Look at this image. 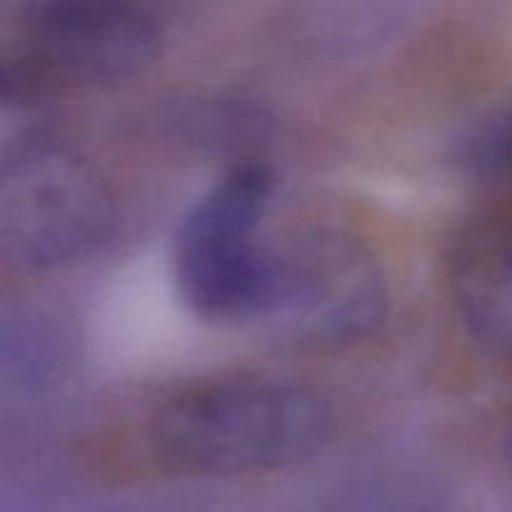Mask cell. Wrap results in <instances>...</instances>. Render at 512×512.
I'll use <instances>...</instances> for the list:
<instances>
[{
  "mask_svg": "<svg viewBox=\"0 0 512 512\" xmlns=\"http://www.w3.org/2000/svg\"><path fill=\"white\" fill-rule=\"evenodd\" d=\"M273 195L268 165L243 160L185 213L175 238V278L200 318L228 323L283 315L288 258L265 230Z\"/></svg>",
  "mask_w": 512,
  "mask_h": 512,
  "instance_id": "obj_2",
  "label": "cell"
},
{
  "mask_svg": "<svg viewBox=\"0 0 512 512\" xmlns=\"http://www.w3.org/2000/svg\"><path fill=\"white\" fill-rule=\"evenodd\" d=\"M453 160L475 180L512 193V98L465 125L453 145Z\"/></svg>",
  "mask_w": 512,
  "mask_h": 512,
  "instance_id": "obj_7",
  "label": "cell"
},
{
  "mask_svg": "<svg viewBox=\"0 0 512 512\" xmlns=\"http://www.w3.org/2000/svg\"><path fill=\"white\" fill-rule=\"evenodd\" d=\"M445 280L468 343L498 363H512V193L460 225Z\"/></svg>",
  "mask_w": 512,
  "mask_h": 512,
  "instance_id": "obj_6",
  "label": "cell"
},
{
  "mask_svg": "<svg viewBox=\"0 0 512 512\" xmlns=\"http://www.w3.org/2000/svg\"><path fill=\"white\" fill-rule=\"evenodd\" d=\"M333 430V405L313 385L228 375L163 400L145 423V448L163 473L238 478L313 458Z\"/></svg>",
  "mask_w": 512,
  "mask_h": 512,
  "instance_id": "obj_1",
  "label": "cell"
},
{
  "mask_svg": "<svg viewBox=\"0 0 512 512\" xmlns=\"http://www.w3.org/2000/svg\"><path fill=\"white\" fill-rule=\"evenodd\" d=\"M163 28L148 8L118 0H53L20 15L3 53V98L133 78L155 60Z\"/></svg>",
  "mask_w": 512,
  "mask_h": 512,
  "instance_id": "obj_4",
  "label": "cell"
},
{
  "mask_svg": "<svg viewBox=\"0 0 512 512\" xmlns=\"http://www.w3.org/2000/svg\"><path fill=\"white\" fill-rule=\"evenodd\" d=\"M323 512H443L428 493L410 485H378L348 495Z\"/></svg>",
  "mask_w": 512,
  "mask_h": 512,
  "instance_id": "obj_8",
  "label": "cell"
},
{
  "mask_svg": "<svg viewBox=\"0 0 512 512\" xmlns=\"http://www.w3.org/2000/svg\"><path fill=\"white\" fill-rule=\"evenodd\" d=\"M500 455H503V463L512 475V410L508 418L503 420V428H500Z\"/></svg>",
  "mask_w": 512,
  "mask_h": 512,
  "instance_id": "obj_9",
  "label": "cell"
},
{
  "mask_svg": "<svg viewBox=\"0 0 512 512\" xmlns=\"http://www.w3.org/2000/svg\"><path fill=\"white\" fill-rule=\"evenodd\" d=\"M108 180L73 145L48 135L15 143L0 165V255L20 273L63 268L115 233Z\"/></svg>",
  "mask_w": 512,
  "mask_h": 512,
  "instance_id": "obj_3",
  "label": "cell"
},
{
  "mask_svg": "<svg viewBox=\"0 0 512 512\" xmlns=\"http://www.w3.org/2000/svg\"><path fill=\"white\" fill-rule=\"evenodd\" d=\"M103 512H173V510H163V508H133V505H125V508H113V510H103Z\"/></svg>",
  "mask_w": 512,
  "mask_h": 512,
  "instance_id": "obj_10",
  "label": "cell"
},
{
  "mask_svg": "<svg viewBox=\"0 0 512 512\" xmlns=\"http://www.w3.org/2000/svg\"><path fill=\"white\" fill-rule=\"evenodd\" d=\"M288 298L280 318L320 340L368 333L385 308L378 263L353 240L315 233L285 245Z\"/></svg>",
  "mask_w": 512,
  "mask_h": 512,
  "instance_id": "obj_5",
  "label": "cell"
}]
</instances>
